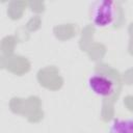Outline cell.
Instances as JSON below:
<instances>
[{"instance_id": "1", "label": "cell", "mask_w": 133, "mask_h": 133, "mask_svg": "<svg viewBox=\"0 0 133 133\" xmlns=\"http://www.w3.org/2000/svg\"><path fill=\"white\" fill-rule=\"evenodd\" d=\"M91 19L97 27H108L115 20V7L112 1L103 0L95 3L91 11Z\"/></svg>"}, {"instance_id": "2", "label": "cell", "mask_w": 133, "mask_h": 133, "mask_svg": "<svg viewBox=\"0 0 133 133\" xmlns=\"http://www.w3.org/2000/svg\"><path fill=\"white\" fill-rule=\"evenodd\" d=\"M87 85L95 95L100 97H109L114 91L113 81L107 76L101 74H94L89 76Z\"/></svg>"}, {"instance_id": "3", "label": "cell", "mask_w": 133, "mask_h": 133, "mask_svg": "<svg viewBox=\"0 0 133 133\" xmlns=\"http://www.w3.org/2000/svg\"><path fill=\"white\" fill-rule=\"evenodd\" d=\"M107 133H133V119H114L110 124Z\"/></svg>"}]
</instances>
